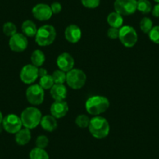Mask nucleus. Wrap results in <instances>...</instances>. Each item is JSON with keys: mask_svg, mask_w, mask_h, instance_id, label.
Masks as SVG:
<instances>
[{"mask_svg": "<svg viewBox=\"0 0 159 159\" xmlns=\"http://www.w3.org/2000/svg\"><path fill=\"white\" fill-rule=\"evenodd\" d=\"M88 129L93 137L97 139H103L109 134L110 125L106 119L97 116L91 119Z\"/></svg>", "mask_w": 159, "mask_h": 159, "instance_id": "nucleus-1", "label": "nucleus"}, {"mask_svg": "<svg viewBox=\"0 0 159 159\" xmlns=\"http://www.w3.org/2000/svg\"><path fill=\"white\" fill-rule=\"evenodd\" d=\"M109 101L106 97L102 95H94L87 100L85 108L90 115L97 116L105 112L109 108Z\"/></svg>", "mask_w": 159, "mask_h": 159, "instance_id": "nucleus-2", "label": "nucleus"}, {"mask_svg": "<svg viewBox=\"0 0 159 159\" xmlns=\"http://www.w3.org/2000/svg\"><path fill=\"white\" fill-rule=\"evenodd\" d=\"M42 118V115L41 111L34 106L26 108L20 116L23 126L29 129H34L40 125Z\"/></svg>", "mask_w": 159, "mask_h": 159, "instance_id": "nucleus-3", "label": "nucleus"}, {"mask_svg": "<svg viewBox=\"0 0 159 159\" xmlns=\"http://www.w3.org/2000/svg\"><path fill=\"white\" fill-rule=\"evenodd\" d=\"M56 34V30L52 25L45 24L38 29L35 35V42L39 46H48L55 42Z\"/></svg>", "mask_w": 159, "mask_h": 159, "instance_id": "nucleus-4", "label": "nucleus"}, {"mask_svg": "<svg viewBox=\"0 0 159 159\" xmlns=\"http://www.w3.org/2000/svg\"><path fill=\"white\" fill-rule=\"evenodd\" d=\"M87 81V76L83 70L80 69H72L66 73L67 85L73 90H79L83 88Z\"/></svg>", "mask_w": 159, "mask_h": 159, "instance_id": "nucleus-5", "label": "nucleus"}, {"mask_svg": "<svg viewBox=\"0 0 159 159\" xmlns=\"http://www.w3.org/2000/svg\"><path fill=\"white\" fill-rule=\"evenodd\" d=\"M119 39L126 48H132L137 44L138 36L135 29L131 26H123L119 28Z\"/></svg>", "mask_w": 159, "mask_h": 159, "instance_id": "nucleus-6", "label": "nucleus"}, {"mask_svg": "<svg viewBox=\"0 0 159 159\" xmlns=\"http://www.w3.org/2000/svg\"><path fill=\"white\" fill-rule=\"evenodd\" d=\"M26 98L27 102L33 106L40 105L45 99V90L39 84L30 85L26 91Z\"/></svg>", "mask_w": 159, "mask_h": 159, "instance_id": "nucleus-7", "label": "nucleus"}, {"mask_svg": "<svg viewBox=\"0 0 159 159\" xmlns=\"http://www.w3.org/2000/svg\"><path fill=\"white\" fill-rule=\"evenodd\" d=\"M137 0H116L114 9L122 16H129L137 11Z\"/></svg>", "mask_w": 159, "mask_h": 159, "instance_id": "nucleus-8", "label": "nucleus"}, {"mask_svg": "<svg viewBox=\"0 0 159 159\" xmlns=\"http://www.w3.org/2000/svg\"><path fill=\"white\" fill-rule=\"evenodd\" d=\"M3 129L9 134H16L23 127L20 117L15 114H9L3 118L2 120Z\"/></svg>", "mask_w": 159, "mask_h": 159, "instance_id": "nucleus-9", "label": "nucleus"}, {"mask_svg": "<svg viewBox=\"0 0 159 159\" xmlns=\"http://www.w3.org/2000/svg\"><path fill=\"white\" fill-rule=\"evenodd\" d=\"M9 46L12 51L15 52H22L27 49L28 46L27 37L23 33H16L10 37L9 41Z\"/></svg>", "mask_w": 159, "mask_h": 159, "instance_id": "nucleus-10", "label": "nucleus"}, {"mask_svg": "<svg viewBox=\"0 0 159 159\" xmlns=\"http://www.w3.org/2000/svg\"><path fill=\"white\" fill-rule=\"evenodd\" d=\"M21 81L26 84H32L36 81L38 76V68L32 64L25 65L20 73Z\"/></svg>", "mask_w": 159, "mask_h": 159, "instance_id": "nucleus-11", "label": "nucleus"}, {"mask_svg": "<svg viewBox=\"0 0 159 159\" xmlns=\"http://www.w3.org/2000/svg\"><path fill=\"white\" fill-rule=\"evenodd\" d=\"M32 14L38 20L47 21L51 19L53 13L50 6L45 3H38L32 9Z\"/></svg>", "mask_w": 159, "mask_h": 159, "instance_id": "nucleus-12", "label": "nucleus"}, {"mask_svg": "<svg viewBox=\"0 0 159 159\" xmlns=\"http://www.w3.org/2000/svg\"><path fill=\"white\" fill-rule=\"evenodd\" d=\"M56 64L59 70L67 73L73 69L75 64L74 59L68 52H62L59 55L56 59Z\"/></svg>", "mask_w": 159, "mask_h": 159, "instance_id": "nucleus-13", "label": "nucleus"}, {"mask_svg": "<svg viewBox=\"0 0 159 159\" xmlns=\"http://www.w3.org/2000/svg\"><path fill=\"white\" fill-rule=\"evenodd\" d=\"M69 111V105L65 100L55 101L50 107L52 116L56 119L63 118Z\"/></svg>", "mask_w": 159, "mask_h": 159, "instance_id": "nucleus-14", "label": "nucleus"}, {"mask_svg": "<svg viewBox=\"0 0 159 159\" xmlns=\"http://www.w3.org/2000/svg\"><path fill=\"white\" fill-rule=\"evenodd\" d=\"M64 35H65V38L67 42L72 44H76L81 38V29L76 24H70L66 28Z\"/></svg>", "mask_w": 159, "mask_h": 159, "instance_id": "nucleus-15", "label": "nucleus"}, {"mask_svg": "<svg viewBox=\"0 0 159 159\" xmlns=\"http://www.w3.org/2000/svg\"><path fill=\"white\" fill-rule=\"evenodd\" d=\"M40 125L44 130L47 132H53L57 129V119L52 115H45L42 116Z\"/></svg>", "mask_w": 159, "mask_h": 159, "instance_id": "nucleus-16", "label": "nucleus"}, {"mask_svg": "<svg viewBox=\"0 0 159 159\" xmlns=\"http://www.w3.org/2000/svg\"><path fill=\"white\" fill-rule=\"evenodd\" d=\"M50 94L55 101L65 100L67 96L66 87L64 84H54L50 89Z\"/></svg>", "mask_w": 159, "mask_h": 159, "instance_id": "nucleus-17", "label": "nucleus"}, {"mask_svg": "<svg viewBox=\"0 0 159 159\" xmlns=\"http://www.w3.org/2000/svg\"><path fill=\"white\" fill-rule=\"evenodd\" d=\"M30 139H31V133H30V129L24 127V129L22 128L20 130H19L15 134L16 143L20 146L27 144L30 142Z\"/></svg>", "mask_w": 159, "mask_h": 159, "instance_id": "nucleus-18", "label": "nucleus"}, {"mask_svg": "<svg viewBox=\"0 0 159 159\" xmlns=\"http://www.w3.org/2000/svg\"><path fill=\"white\" fill-rule=\"evenodd\" d=\"M21 30L26 37L33 38L36 35L37 31H38V27L33 21L27 20L23 22L22 25H21Z\"/></svg>", "mask_w": 159, "mask_h": 159, "instance_id": "nucleus-19", "label": "nucleus"}, {"mask_svg": "<svg viewBox=\"0 0 159 159\" xmlns=\"http://www.w3.org/2000/svg\"><path fill=\"white\" fill-rule=\"evenodd\" d=\"M107 22L110 27H115V28H121L123 24V17L122 15L116 13V11L110 13L107 17Z\"/></svg>", "mask_w": 159, "mask_h": 159, "instance_id": "nucleus-20", "label": "nucleus"}, {"mask_svg": "<svg viewBox=\"0 0 159 159\" xmlns=\"http://www.w3.org/2000/svg\"><path fill=\"white\" fill-rule=\"evenodd\" d=\"M30 61L32 65L35 66L38 68L42 66L45 62V53L40 49L34 50L30 56Z\"/></svg>", "mask_w": 159, "mask_h": 159, "instance_id": "nucleus-21", "label": "nucleus"}, {"mask_svg": "<svg viewBox=\"0 0 159 159\" xmlns=\"http://www.w3.org/2000/svg\"><path fill=\"white\" fill-rule=\"evenodd\" d=\"M29 157L30 159H49V155L45 149L37 147L30 151Z\"/></svg>", "mask_w": 159, "mask_h": 159, "instance_id": "nucleus-22", "label": "nucleus"}, {"mask_svg": "<svg viewBox=\"0 0 159 159\" xmlns=\"http://www.w3.org/2000/svg\"><path fill=\"white\" fill-rule=\"evenodd\" d=\"M137 10L143 14H148L152 10V6L148 0H137Z\"/></svg>", "mask_w": 159, "mask_h": 159, "instance_id": "nucleus-23", "label": "nucleus"}, {"mask_svg": "<svg viewBox=\"0 0 159 159\" xmlns=\"http://www.w3.org/2000/svg\"><path fill=\"white\" fill-rule=\"evenodd\" d=\"M38 84L42 87L44 90H48L51 89V88H52V86L55 84V83L52 75L48 74L45 76L40 77L39 84Z\"/></svg>", "mask_w": 159, "mask_h": 159, "instance_id": "nucleus-24", "label": "nucleus"}, {"mask_svg": "<svg viewBox=\"0 0 159 159\" xmlns=\"http://www.w3.org/2000/svg\"><path fill=\"white\" fill-rule=\"evenodd\" d=\"M55 84H64L66 80V73L60 70L54 71L52 74Z\"/></svg>", "mask_w": 159, "mask_h": 159, "instance_id": "nucleus-25", "label": "nucleus"}, {"mask_svg": "<svg viewBox=\"0 0 159 159\" xmlns=\"http://www.w3.org/2000/svg\"><path fill=\"white\" fill-rule=\"evenodd\" d=\"M90 121H91V119L88 117L86 115H79L76 118V120H75V123H76V126L80 128H87L89 126Z\"/></svg>", "mask_w": 159, "mask_h": 159, "instance_id": "nucleus-26", "label": "nucleus"}, {"mask_svg": "<svg viewBox=\"0 0 159 159\" xmlns=\"http://www.w3.org/2000/svg\"><path fill=\"white\" fill-rule=\"evenodd\" d=\"M140 28L144 34H149L153 28L152 20L148 17H143L140 22Z\"/></svg>", "mask_w": 159, "mask_h": 159, "instance_id": "nucleus-27", "label": "nucleus"}, {"mask_svg": "<svg viewBox=\"0 0 159 159\" xmlns=\"http://www.w3.org/2000/svg\"><path fill=\"white\" fill-rule=\"evenodd\" d=\"M2 30H3L4 34L8 37H12L16 34V26L12 22H7L4 24L2 27Z\"/></svg>", "mask_w": 159, "mask_h": 159, "instance_id": "nucleus-28", "label": "nucleus"}, {"mask_svg": "<svg viewBox=\"0 0 159 159\" xmlns=\"http://www.w3.org/2000/svg\"><path fill=\"white\" fill-rule=\"evenodd\" d=\"M48 143H49V140H48V137H46L45 135L38 136L35 140V144H36L37 148H42V149H45V148H47Z\"/></svg>", "mask_w": 159, "mask_h": 159, "instance_id": "nucleus-29", "label": "nucleus"}, {"mask_svg": "<svg viewBox=\"0 0 159 159\" xmlns=\"http://www.w3.org/2000/svg\"><path fill=\"white\" fill-rule=\"evenodd\" d=\"M148 35H149V38L151 42L159 45V26L153 27Z\"/></svg>", "mask_w": 159, "mask_h": 159, "instance_id": "nucleus-30", "label": "nucleus"}, {"mask_svg": "<svg viewBox=\"0 0 159 159\" xmlns=\"http://www.w3.org/2000/svg\"><path fill=\"white\" fill-rule=\"evenodd\" d=\"M82 5L88 9H95L100 5V0H80Z\"/></svg>", "mask_w": 159, "mask_h": 159, "instance_id": "nucleus-31", "label": "nucleus"}, {"mask_svg": "<svg viewBox=\"0 0 159 159\" xmlns=\"http://www.w3.org/2000/svg\"><path fill=\"white\" fill-rule=\"evenodd\" d=\"M119 29L115 28V27H109L107 31V35L111 39H116L119 38Z\"/></svg>", "mask_w": 159, "mask_h": 159, "instance_id": "nucleus-32", "label": "nucleus"}, {"mask_svg": "<svg viewBox=\"0 0 159 159\" xmlns=\"http://www.w3.org/2000/svg\"><path fill=\"white\" fill-rule=\"evenodd\" d=\"M50 7H51V10L52 11L53 14H58V13H59L62 11V5L58 2H53L50 6Z\"/></svg>", "mask_w": 159, "mask_h": 159, "instance_id": "nucleus-33", "label": "nucleus"}, {"mask_svg": "<svg viewBox=\"0 0 159 159\" xmlns=\"http://www.w3.org/2000/svg\"><path fill=\"white\" fill-rule=\"evenodd\" d=\"M152 15L155 17L159 18V3H157V5H155L154 7V8H152Z\"/></svg>", "mask_w": 159, "mask_h": 159, "instance_id": "nucleus-34", "label": "nucleus"}, {"mask_svg": "<svg viewBox=\"0 0 159 159\" xmlns=\"http://www.w3.org/2000/svg\"><path fill=\"white\" fill-rule=\"evenodd\" d=\"M46 75H48V72H47L46 69L43 68V67L38 68V76L39 77H42V76H45Z\"/></svg>", "mask_w": 159, "mask_h": 159, "instance_id": "nucleus-35", "label": "nucleus"}, {"mask_svg": "<svg viewBox=\"0 0 159 159\" xmlns=\"http://www.w3.org/2000/svg\"><path fill=\"white\" fill-rule=\"evenodd\" d=\"M3 116H2V113L0 111V124L2 123V120H3Z\"/></svg>", "mask_w": 159, "mask_h": 159, "instance_id": "nucleus-36", "label": "nucleus"}, {"mask_svg": "<svg viewBox=\"0 0 159 159\" xmlns=\"http://www.w3.org/2000/svg\"><path fill=\"white\" fill-rule=\"evenodd\" d=\"M154 2H156L157 3H159V0H154Z\"/></svg>", "mask_w": 159, "mask_h": 159, "instance_id": "nucleus-37", "label": "nucleus"}]
</instances>
